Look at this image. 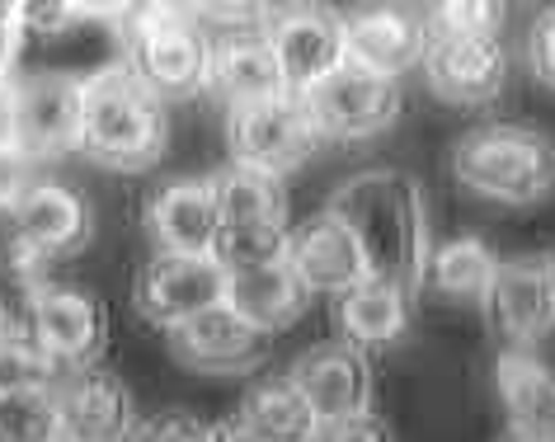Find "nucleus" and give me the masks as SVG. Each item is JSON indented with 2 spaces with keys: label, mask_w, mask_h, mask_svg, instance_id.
I'll return each mask as SVG.
<instances>
[{
  "label": "nucleus",
  "mask_w": 555,
  "mask_h": 442,
  "mask_svg": "<svg viewBox=\"0 0 555 442\" xmlns=\"http://www.w3.org/2000/svg\"><path fill=\"white\" fill-rule=\"evenodd\" d=\"M24 38H29V29H24V10L0 5V80H10V66H15Z\"/></svg>",
  "instance_id": "nucleus-36"
},
{
  "label": "nucleus",
  "mask_w": 555,
  "mask_h": 442,
  "mask_svg": "<svg viewBox=\"0 0 555 442\" xmlns=\"http://www.w3.org/2000/svg\"><path fill=\"white\" fill-rule=\"evenodd\" d=\"M269 43L283 66L287 94H307L344 66V20L321 10H287L269 24Z\"/></svg>",
  "instance_id": "nucleus-16"
},
{
  "label": "nucleus",
  "mask_w": 555,
  "mask_h": 442,
  "mask_svg": "<svg viewBox=\"0 0 555 442\" xmlns=\"http://www.w3.org/2000/svg\"><path fill=\"white\" fill-rule=\"evenodd\" d=\"M212 442H263V438L241 419V414H231V419H221V424L212 428Z\"/></svg>",
  "instance_id": "nucleus-38"
},
{
  "label": "nucleus",
  "mask_w": 555,
  "mask_h": 442,
  "mask_svg": "<svg viewBox=\"0 0 555 442\" xmlns=\"http://www.w3.org/2000/svg\"><path fill=\"white\" fill-rule=\"evenodd\" d=\"M339 325L344 339L353 349H382V343H396L410 325V301L386 283H358L353 292L339 297Z\"/></svg>",
  "instance_id": "nucleus-24"
},
{
  "label": "nucleus",
  "mask_w": 555,
  "mask_h": 442,
  "mask_svg": "<svg viewBox=\"0 0 555 442\" xmlns=\"http://www.w3.org/2000/svg\"><path fill=\"white\" fill-rule=\"evenodd\" d=\"M452 170L480 198L527 207L551 198L555 188V142L537 128L490 122V128H470L452 146Z\"/></svg>",
  "instance_id": "nucleus-3"
},
{
  "label": "nucleus",
  "mask_w": 555,
  "mask_h": 442,
  "mask_svg": "<svg viewBox=\"0 0 555 442\" xmlns=\"http://www.w3.org/2000/svg\"><path fill=\"white\" fill-rule=\"evenodd\" d=\"M344 226L353 231L358 250L367 259V278L396 287L400 297H414L428 278V217H424V188L414 174L377 165L363 170L330 193V207Z\"/></svg>",
  "instance_id": "nucleus-1"
},
{
  "label": "nucleus",
  "mask_w": 555,
  "mask_h": 442,
  "mask_svg": "<svg viewBox=\"0 0 555 442\" xmlns=\"http://www.w3.org/2000/svg\"><path fill=\"white\" fill-rule=\"evenodd\" d=\"M301 104H307L321 142H363L400 118V86L344 62L335 76L301 94Z\"/></svg>",
  "instance_id": "nucleus-9"
},
{
  "label": "nucleus",
  "mask_w": 555,
  "mask_h": 442,
  "mask_svg": "<svg viewBox=\"0 0 555 442\" xmlns=\"http://www.w3.org/2000/svg\"><path fill=\"white\" fill-rule=\"evenodd\" d=\"M541 264H546V278H551V287H555V250H551L546 259H541Z\"/></svg>",
  "instance_id": "nucleus-41"
},
{
  "label": "nucleus",
  "mask_w": 555,
  "mask_h": 442,
  "mask_svg": "<svg viewBox=\"0 0 555 442\" xmlns=\"http://www.w3.org/2000/svg\"><path fill=\"white\" fill-rule=\"evenodd\" d=\"M287 226H249V221H221L217 240H212V259L221 264L227 278L235 273H255L269 264H283L287 259Z\"/></svg>",
  "instance_id": "nucleus-28"
},
{
  "label": "nucleus",
  "mask_w": 555,
  "mask_h": 442,
  "mask_svg": "<svg viewBox=\"0 0 555 442\" xmlns=\"http://www.w3.org/2000/svg\"><path fill=\"white\" fill-rule=\"evenodd\" d=\"M128 442H212V424L193 419L184 410H165L137 424Z\"/></svg>",
  "instance_id": "nucleus-29"
},
{
  "label": "nucleus",
  "mask_w": 555,
  "mask_h": 442,
  "mask_svg": "<svg viewBox=\"0 0 555 442\" xmlns=\"http://www.w3.org/2000/svg\"><path fill=\"white\" fill-rule=\"evenodd\" d=\"M227 146L241 170L278 179L297 170L301 160H311V151L321 146V132H315L301 94H278L263 104L227 108Z\"/></svg>",
  "instance_id": "nucleus-5"
},
{
  "label": "nucleus",
  "mask_w": 555,
  "mask_h": 442,
  "mask_svg": "<svg viewBox=\"0 0 555 442\" xmlns=\"http://www.w3.org/2000/svg\"><path fill=\"white\" fill-rule=\"evenodd\" d=\"M207 94H217L227 108L263 104L287 94L283 86V66L269 43V29H235L221 34L212 52H207Z\"/></svg>",
  "instance_id": "nucleus-14"
},
{
  "label": "nucleus",
  "mask_w": 555,
  "mask_h": 442,
  "mask_svg": "<svg viewBox=\"0 0 555 442\" xmlns=\"http://www.w3.org/2000/svg\"><path fill=\"white\" fill-rule=\"evenodd\" d=\"M146 226L165 245V255H212V240L221 231L212 179L160 188L156 203L146 207Z\"/></svg>",
  "instance_id": "nucleus-20"
},
{
  "label": "nucleus",
  "mask_w": 555,
  "mask_h": 442,
  "mask_svg": "<svg viewBox=\"0 0 555 442\" xmlns=\"http://www.w3.org/2000/svg\"><path fill=\"white\" fill-rule=\"evenodd\" d=\"M485 311H490L494 329L513 349H527V343L546 339L555 325V287L546 278V264H541V259L499 264L494 287H490V297H485Z\"/></svg>",
  "instance_id": "nucleus-17"
},
{
  "label": "nucleus",
  "mask_w": 555,
  "mask_h": 442,
  "mask_svg": "<svg viewBox=\"0 0 555 442\" xmlns=\"http://www.w3.org/2000/svg\"><path fill=\"white\" fill-rule=\"evenodd\" d=\"M269 339L221 301L170 329V353L193 372H255L269 358Z\"/></svg>",
  "instance_id": "nucleus-15"
},
{
  "label": "nucleus",
  "mask_w": 555,
  "mask_h": 442,
  "mask_svg": "<svg viewBox=\"0 0 555 442\" xmlns=\"http://www.w3.org/2000/svg\"><path fill=\"white\" fill-rule=\"evenodd\" d=\"M527 62H532L541 86L555 90V10L551 15H541L532 24V34H527Z\"/></svg>",
  "instance_id": "nucleus-35"
},
{
  "label": "nucleus",
  "mask_w": 555,
  "mask_h": 442,
  "mask_svg": "<svg viewBox=\"0 0 555 442\" xmlns=\"http://www.w3.org/2000/svg\"><path fill=\"white\" fill-rule=\"evenodd\" d=\"M0 442H62V410L52 381H29L0 395Z\"/></svg>",
  "instance_id": "nucleus-27"
},
{
  "label": "nucleus",
  "mask_w": 555,
  "mask_h": 442,
  "mask_svg": "<svg viewBox=\"0 0 555 442\" xmlns=\"http://www.w3.org/2000/svg\"><path fill=\"white\" fill-rule=\"evenodd\" d=\"M62 442H66V438H62Z\"/></svg>",
  "instance_id": "nucleus-42"
},
{
  "label": "nucleus",
  "mask_w": 555,
  "mask_h": 442,
  "mask_svg": "<svg viewBox=\"0 0 555 442\" xmlns=\"http://www.w3.org/2000/svg\"><path fill=\"white\" fill-rule=\"evenodd\" d=\"M428 24L410 10H367L344 24V62L367 76L396 80L405 66L424 62Z\"/></svg>",
  "instance_id": "nucleus-18"
},
{
  "label": "nucleus",
  "mask_w": 555,
  "mask_h": 442,
  "mask_svg": "<svg viewBox=\"0 0 555 442\" xmlns=\"http://www.w3.org/2000/svg\"><path fill=\"white\" fill-rule=\"evenodd\" d=\"M52 377H57V372L38 358L34 343H0V395L15 391V386L52 381Z\"/></svg>",
  "instance_id": "nucleus-31"
},
{
  "label": "nucleus",
  "mask_w": 555,
  "mask_h": 442,
  "mask_svg": "<svg viewBox=\"0 0 555 442\" xmlns=\"http://www.w3.org/2000/svg\"><path fill=\"white\" fill-rule=\"evenodd\" d=\"M29 343L52 372L100 367L104 343H108L104 301L86 292V287L43 283L34 297V315H29Z\"/></svg>",
  "instance_id": "nucleus-6"
},
{
  "label": "nucleus",
  "mask_w": 555,
  "mask_h": 442,
  "mask_svg": "<svg viewBox=\"0 0 555 442\" xmlns=\"http://www.w3.org/2000/svg\"><path fill=\"white\" fill-rule=\"evenodd\" d=\"M293 386L307 395V405L315 410V419H349V414H367L372 400V367L367 353L353 349L349 339H325L311 343L307 353L293 363Z\"/></svg>",
  "instance_id": "nucleus-11"
},
{
  "label": "nucleus",
  "mask_w": 555,
  "mask_h": 442,
  "mask_svg": "<svg viewBox=\"0 0 555 442\" xmlns=\"http://www.w3.org/2000/svg\"><path fill=\"white\" fill-rule=\"evenodd\" d=\"M122 66L156 94V100H189L207 86V52L212 43L175 5H137L118 15Z\"/></svg>",
  "instance_id": "nucleus-4"
},
{
  "label": "nucleus",
  "mask_w": 555,
  "mask_h": 442,
  "mask_svg": "<svg viewBox=\"0 0 555 442\" xmlns=\"http://www.w3.org/2000/svg\"><path fill=\"white\" fill-rule=\"evenodd\" d=\"M227 273L212 255H156L132 283V311L170 335L175 325L227 301Z\"/></svg>",
  "instance_id": "nucleus-7"
},
{
  "label": "nucleus",
  "mask_w": 555,
  "mask_h": 442,
  "mask_svg": "<svg viewBox=\"0 0 555 442\" xmlns=\"http://www.w3.org/2000/svg\"><path fill=\"white\" fill-rule=\"evenodd\" d=\"M212 193H217L221 221L287 226V198H283V184H278L273 174H259V170H241V165H231L227 174L212 179Z\"/></svg>",
  "instance_id": "nucleus-25"
},
{
  "label": "nucleus",
  "mask_w": 555,
  "mask_h": 442,
  "mask_svg": "<svg viewBox=\"0 0 555 442\" xmlns=\"http://www.w3.org/2000/svg\"><path fill=\"white\" fill-rule=\"evenodd\" d=\"M0 151L20 156V132H15V86L0 80Z\"/></svg>",
  "instance_id": "nucleus-37"
},
{
  "label": "nucleus",
  "mask_w": 555,
  "mask_h": 442,
  "mask_svg": "<svg viewBox=\"0 0 555 442\" xmlns=\"http://www.w3.org/2000/svg\"><path fill=\"white\" fill-rule=\"evenodd\" d=\"M34 245L20 226V207H15V193L0 198V273H15V269H34Z\"/></svg>",
  "instance_id": "nucleus-32"
},
{
  "label": "nucleus",
  "mask_w": 555,
  "mask_h": 442,
  "mask_svg": "<svg viewBox=\"0 0 555 442\" xmlns=\"http://www.w3.org/2000/svg\"><path fill=\"white\" fill-rule=\"evenodd\" d=\"M165 100H156L128 66H104L80 80V151L122 174H142L165 156Z\"/></svg>",
  "instance_id": "nucleus-2"
},
{
  "label": "nucleus",
  "mask_w": 555,
  "mask_h": 442,
  "mask_svg": "<svg viewBox=\"0 0 555 442\" xmlns=\"http://www.w3.org/2000/svg\"><path fill=\"white\" fill-rule=\"evenodd\" d=\"M15 132L24 165L80 151V80L34 76L15 86Z\"/></svg>",
  "instance_id": "nucleus-12"
},
{
  "label": "nucleus",
  "mask_w": 555,
  "mask_h": 442,
  "mask_svg": "<svg viewBox=\"0 0 555 442\" xmlns=\"http://www.w3.org/2000/svg\"><path fill=\"white\" fill-rule=\"evenodd\" d=\"M66 442H128L137 428L132 395L108 367H76L52 377Z\"/></svg>",
  "instance_id": "nucleus-10"
},
{
  "label": "nucleus",
  "mask_w": 555,
  "mask_h": 442,
  "mask_svg": "<svg viewBox=\"0 0 555 442\" xmlns=\"http://www.w3.org/2000/svg\"><path fill=\"white\" fill-rule=\"evenodd\" d=\"M24 10V29L29 34H62L72 29V20L80 15H114V10H90V5H20Z\"/></svg>",
  "instance_id": "nucleus-34"
},
{
  "label": "nucleus",
  "mask_w": 555,
  "mask_h": 442,
  "mask_svg": "<svg viewBox=\"0 0 555 442\" xmlns=\"http://www.w3.org/2000/svg\"><path fill=\"white\" fill-rule=\"evenodd\" d=\"M24 160L20 156H5V151H0V198H10V193H20L24 188Z\"/></svg>",
  "instance_id": "nucleus-39"
},
{
  "label": "nucleus",
  "mask_w": 555,
  "mask_h": 442,
  "mask_svg": "<svg viewBox=\"0 0 555 442\" xmlns=\"http://www.w3.org/2000/svg\"><path fill=\"white\" fill-rule=\"evenodd\" d=\"M494 442H546V438H532V433H518V428H504Z\"/></svg>",
  "instance_id": "nucleus-40"
},
{
  "label": "nucleus",
  "mask_w": 555,
  "mask_h": 442,
  "mask_svg": "<svg viewBox=\"0 0 555 442\" xmlns=\"http://www.w3.org/2000/svg\"><path fill=\"white\" fill-rule=\"evenodd\" d=\"M504 10L490 0H448L434 10V29H452V34H499Z\"/></svg>",
  "instance_id": "nucleus-30"
},
{
  "label": "nucleus",
  "mask_w": 555,
  "mask_h": 442,
  "mask_svg": "<svg viewBox=\"0 0 555 442\" xmlns=\"http://www.w3.org/2000/svg\"><path fill=\"white\" fill-rule=\"evenodd\" d=\"M494 381L508 410V428L555 442V367L537 363L522 349H508L494 367Z\"/></svg>",
  "instance_id": "nucleus-21"
},
{
  "label": "nucleus",
  "mask_w": 555,
  "mask_h": 442,
  "mask_svg": "<svg viewBox=\"0 0 555 442\" xmlns=\"http://www.w3.org/2000/svg\"><path fill=\"white\" fill-rule=\"evenodd\" d=\"M424 76H428V90L442 104H456V108L494 104L508 76L504 43H499V34H452L428 24Z\"/></svg>",
  "instance_id": "nucleus-8"
},
{
  "label": "nucleus",
  "mask_w": 555,
  "mask_h": 442,
  "mask_svg": "<svg viewBox=\"0 0 555 442\" xmlns=\"http://www.w3.org/2000/svg\"><path fill=\"white\" fill-rule=\"evenodd\" d=\"M241 419L255 428L263 442H311L321 419L307 405V395L293 386V377H269L259 386H249L241 400Z\"/></svg>",
  "instance_id": "nucleus-23"
},
{
  "label": "nucleus",
  "mask_w": 555,
  "mask_h": 442,
  "mask_svg": "<svg viewBox=\"0 0 555 442\" xmlns=\"http://www.w3.org/2000/svg\"><path fill=\"white\" fill-rule=\"evenodd\" d=\"M307 283L293 273V264H269V269H255V273H235L227 283V307L249 321L263 335H273V329L293 325L301 311H307Z\"/></svg>",
  "instance_id": "nucleus-22"
},
{
  "label": "nucleus",
  "mask_w": 555,
  "mask_h": 442,
  "mask_svg": "<svg viewBox=\"0 0 555 442\" xmlns=\"http://www.w3.org/2000/svg\"><path fill=\"white\" fill-rule=\"evenodd\" d=\"M311 442H396L391 428H386V419H377V414H349V419H330L315 428Z\"/></svg>",
  "instance_id": "nucleus-33"
},
{
  "label": "nucleus",
  "mask_w": 555,
  "mask_h": 442,
  "mask_svg": "<svg viewBox=\"0 0 555 442\" xmlns=\"http://www.w3.org/2000/svg\"><path fill=\"white\" fill-rule=\"evenodd\" d=\"M287 264L307 283V292L344 297L358 283H367V259L358 250L353 231L335 212H315L301 226H293V236H287Z\"/></svg>",
  "instance_id": "nucleus-13"
},
{
  "label": "nucleus",
  "mask_w": 555,
  "mask_h": 442,
  "mask_svg": "<svg viewBox=\"0 0 555 442\" xmlns=\"http://www.w3.org/2000/svg\"><path fill=\"white\" fill-rule=\"evenodd\" d=\"M494 273H499V259H494L490 245L476 240V236L448 240L428 255V278H434V287H442L448 297H462V301L490 297Z\"/></svg>",
  "instance_id": "nucleus-26"
},
{
  "label": "nucleus",
  "mask_w": 555,
  "mask_h": 442,
  "mask_svg": "<svg viewBox=\"0 0 555 442\" xmlns=\"http://www.w3.org/2000/svg\"><path fill=\"white\" fill-rule=\"evenodd\" d=\"M15 207L34 255H76L90 245V207L76 188L52 179H24Z\"/></svg>",
  "instance_id": "nucleus-19"
}]
</instances>
